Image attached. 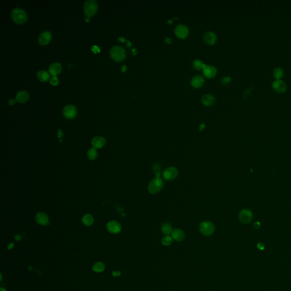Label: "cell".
<instances>
[{"label": "cell", "instance_id": "1f68e13d", "mask_svg": "<svg viewBox=\"0 0 291 291\" xmlns=\"http://www.w3.org/2000/svg\"><path fill=\"white\" fill-rule=\"evenodd\" d=\"M260 226H261V223L259 222H258V221H256L254 224V227L256 229H259L260 227Z\"/></svg>", "mask_w": 291, "mask_h": 291}, {"label": "cell", "instance_id": "52a82bcc", "mask_svg": "<svg viewBox=\"0 0 291 291\" xmlns=\"http://www.w3.org/2000/svg\"><path fill=\"white\" fill-rule=\"evenodd\" d=\"M253 213L247 209H243L239 214V221L244 224H249L253 219Z\"/></svg>", "mask_w": 291, "mask_h": 291}, {"label": "cell", "instance_id": "b9f144b4", "mask_svg": "<svg viewBox=\"0 0 291 291\" xmlns=\"http://www.w3.org/2000/svg\"><path fill=\"white\" fill-rule=\"evenodd\" d=\"M85 21H86V22H89V18H88V17L86 18V19H85Z\"/></svg>", "mask_w": 291, "mask_h": 291}, {"label": "cell", "instance_id": "7a4b0ae2", "mask_svg": "<svg viewBox=\"0 0 291 291\" xmlns=\"http://www.w3.org/2000/svg\"><path fill=\"white\" fill-rule=\"evenodd\" d=\"M160 175H157L156 177L150 182L148 185V191L152 194L159 193L163 186V182L160 177Z\"/></svg>", "mask_w": 291, "mask_h": 291}, {"label": "cell", "instance_id": "9a60e30c", "mask_svg": "<svg viewBox=\"0 0 291 291\" xmlns=\"http://www.w3.org/2000/svg\"><path fill=\"white\" fill-rule=\"evenodd\" d=\"M106 143L105 139L101 136L95 137L92 140V145L95 148H100L103 147Z\"/></svg>", "mask_w": 291, "mask_h": 291}, {"label": "cell", "instance_id": "4dcf8cb0", "mask_svg": "<svg viewBox=\"0 0 291 291\" xmlns=\"http://www.w3.org/2000/svg\"><path fill=\"white\" fill-rule=\"evenodd\" d=\"M231 78L229 77V76H227V77H224L221 79V83L223 84V85H226L227 84H229L231 81Z\"/></svg>", "mask_w": 291, "mask_h": 291}, {"label": "cell", "instance_id": "30bf717a", "mask_svg": "<svg viewBox=\"0 0 291 291\" xmlns=\"http://www.w3.org/2000/svg\"><path fill=\"white\" fill-rule=\"evenodd\" d=\"M52 38V35L48 31H44L41 32L38 37V42L42 45L44 46L49 43Z\"/></svg>", "mask_w": 291, "mask_h": 291}, {"label": "cell", "instance_id": "ac0fdd59", "mask_svg": "<svg viewBox=\"0 0 291 291\" xmlns=\"http://www.w3.org/2000/svg\"><path fill=\"white\" fill-rule=\"evenodd\" d=\"M61 71V66L59 63H53L49 67V72L52 76H56Z\"/></svg>", "mask_w": 291, "mask_h": 291}, {"label": "cell", "instance_id": "277c9868", "mask_svg": "<svg viewBox=\"0 0 291 291\" xmlns=\"http://www.w3.org/2000/svg\"><path fill=\"white\" fill-rule=\"evenodd\" d=\"M98 4L95 0H87L84 5V12L86 16L88 18L92 17L97 12Z\"/></svg>", "mask_w": 291, "mask_h": 291}, {"label": "cell", "instance_id": "8d00e7d4", "mask_svg": "<svg viewBox=\"0 0 291 291\" xmlns=\"http://www.w3.org/2000/svg\"><path fill=\"white\" fill-rule=\"evenodd\" d=\"M118 39H119V41H120L121 42H125V41H126V40H125V39L124 38H123V37H120V38Z\"/></svg>", "mask_w": 291, "mask_h": 291}, {"label": "cell", "instance_id": "9c48e42d", "mask_svg": "<svg viewBox=\"0 0 291 291\" xmlns=\"http://www.w3.org/2000/svg\"><path fill=\"white\" fill-rule=\"evenodd\" d=\"M175 31L176 36L180 39H184L187 38L189 34L188 27L184 24H179L177 26Z\"/></svg>", "mask_w": 291, "mask_h": 291}, {"label": "cell", "instance_id": "6da1fadb", "mask_svg": "<svg viewBox=\"0 0 291 291\" xmlns=\"http://www.w3.org/2000/svg\"><path fill=\"white\" fill-rule=\"evenodd\" d=\"M12 18L16 24H24L27 20V16L24 10L17 7L13 9Z\"/></svg>", "mask_w": 291, "mask_h": 291}, {"label": "cell", "instance_id": "7402d4cb", "mask_svg": "<svg viewBox=\"0 0 291 291\" xmlns=\"http://www.w3.org/2000/svg\"><path fill=\"white\" fill-rule=\"evenodd\" d=\"M36 76L39 80L42 82L47 81L49 79V74L46 71L41 70L38 71L36 74Z\"/></svg>", "mask_w": 291, "mask_h": 291}, {"label": "cell", "instance_id": "8fae6325", "mask_svg": "<svg viewBox=\"0 0 291 291\" xmlns=\"http://www.w3.org/2000/svg\"><path fill=\"white\" fill-rule=\"evenodd\" d=\"M106 227L108 230L113 234H117L121 230V225L115 221H111L109 222L107 224Z\"/></svg>", "mask_w": 291, "mask_h": 291}, {"label": "cell", "instance_id": "484cf974", "mask_svg": "<svg viewBox=\"0 0 291 291\" xmlns=\"http://www.w3.org/2000/svg\"><path fill=\"white\" fill-rule=\"evenodd\" d=\"M98 154L96 148L92 147L90 148L88 151L87 152V156L88 158H89L90 160H95L97 157Z\"/></svg>", "mask_w": 291, "mask_h": 291}, {"label": "cell", "instance_id": "8992f818", "mask_svg": "<svg viewBox=\"0 0 291 291\" xmlns=\"http://www.w3.org/2000/svg\"><path fill=\"white\" fill-rule=\"evenodd\" d=\"M178 175V171L175 167H170L164 171L163 176L167 181H171L176 179Z\"/></svg>", "mask_w": 291, "mask_h": 291}, {"label": "cell", "instance_id": "7bdbcfd3", "mask_svg": "<svg viewBox=\"0 0 291 291\" xmlns=\"http://www.w3.org/2000/svg\"><path fill=\"white\" fill-rule=\"evenodd\" d=\"M168 22V24H171L172 23V20H170V21H169Z\"/></svg>", "mask_w": 291, "mask_h": 291}, {"label": "cell", "instance_id": "83f0119b", "mask_svg": "<svg viewBox=\"0 0 291 291\" xmlns=\"http://www.w3.org/2000/svg\"><path fill=\"white\" fill-rule=\"evenodd\" d=\"M193 66L197 70H200V69L203 70L206 67V65L204 63H203L201 61L199 60H195L193 62Z\"/></svg>", "mask_w": 291, "mask_h": 291}, {"label": "cell", "instance_id": "d4e9b609", "mask_svg": "<svg viewBox=\"0 0 291 291\" xmlns=\"http://www.w3.org/2000/svg\"><path fill=\"white\" fill-rule=\"evenodd\" d=\"M273 75L276 80H280L284 75V71L281 68H276L273 70Z\"/></svg>", "mask_w": 291, "mask_h": 291}, {"label": "cell", "instance_id": "603a6c76", "mask_svg": "<svg viewBox=\"0 0 291 291\" xmlns=\"http://www.w3.org/2000/svg\"><path fill=\"white\" fill-rule=\"evenodd\" d=\"M82 222L85 226H89L93 224L94 218L91 214H86L82 218Z\"/></svg>", "mask_w": 291, "mask_h": 291}, {"label": "cell", "instance_id": "44dd1931", "mask_svg": "<svg viewBox=\"0 0 291 291\" xmlns=\"http://www.w3.org/2000/svg\"><path fill=\"white\" fill-rule=\"evenodd\" d=\"M201 101L202 103L207 106H209L212 105L215 101L214 97L212 95L206 94L205 95L201 98Z\"/></svg>", "mask_w": 291, "mask_h": 291}, {"label": "cell", "instance_id": "5b68a950", "mask_svg": "<svg viewBox=\"0 0 291 291\" xmlns=\"http://www.w3.org/2000/svg\"><path fill=\"white\" fill-rule=\"evenodd\" d=\"M200 233L205 236L212 235L214 231V225L209 221L202 222L199 225Z\"/></svg>", "mask_w": 291, "mask_h": 291}, {"label": "cell", "instance_id": "f546056e", "mask_svg": "<svg viewBox=\"0 0 291 291\" xmlns=\"http://www.w3.org/2000/svg\"><path fill=\"white\" fill-rule=\"evenodd\" d=\"M59 82V80L56 76H53L49 79L50 84L51 85H54V86L58 85Z\"/></svg>", "mask_w": 291, "mask_h": 291}, {"label": "cell", "instance_id": "5bb4252c", "mask_svg": "<svg viewBox=\"0 0 291 291\" xmlns=\"http://www.w3.org/2000/svg\"><path fill=\"white\" fill-rule=\"evenodd\" d=\"M204 39L208 44L213 45L217 41V35L214 32L209 31L205 34L204 36Z\"/></svg>", "mask_w": 291, "mask_h": 291}, {"label": "cell", "instance_id": "ba28073f", "mask_svg": "<svg viewBox=\"0 0 291 291\" xmlns=\"http://www.w3.org/2000/svg\"><path fill=\"white\" fill-rule=\"evenodd\" d=\"M77 109L72 105H68L63 110V114L67 119H72L77 114Z\"/></svg>", "mask_w": 291, "mask_h": 291}, {"label": "cell", "instance_id": "74e56055", "mask_svg": "<svg viewBox=\"0 0 291 291\" xmlns=\"http://www.w3.org/2000/svg\"><path fill=\"white\" fill-rule=\"evenodd\" d=\"M13 246H14V244L12 243H10V244H9V247H8V249H11L12 248V247H13Z\"/></svg>", "mask_w": 291, "mask_h": 291}, {"label": "cell", "instance_id": "e0dca14e", "mask_svg": "<svg viewBox=\"0 0 291 291\" xmlns=\"http://www.w3.org/2000/svg\"><path fill=\"white\" fill-rule=\"evenodd\" d=\"M36 221L39 225H46L49 222V217L44 213H38L35 217Z\"/></svg>", "mask_w": 291, "mask_h": 291}, {"label": "cell", "instance_id": "60d3db41", "mask_svg": "<svg viewBox=\"0 0 291 291\" xmlns=\"http://www.w3.org/2000/svg\"><path fill=\"white\" fill-rule=\"evenodd\" d=\"M0 291H6V290H5V289H4V288H1V289H0Z\"/></svg>", "mask_w": 291, "mask_h": 291}, {"label": "cell", "instance_id": "f35d334b", "mask_svg": "<svg viewBox=\"0 0 291 291\" xmlns=\"http://www.w3.org/2000/svg\"><path fill=\"white\" fill-rule=\"evenodd\" d=\"M126 66H123L122 67V71L123 72H125V71H126Z\"/></svg>", "mask_w": 291, "mask_h": 291}, {"label": "cell", "instance_id": "d6a6232c", "mask_svg": "<svg viewBox=\"0 0 291 291\" xmlns=\"http://www.w3.org/2000/svg\"><path fill=\"white\" fill-rule=\"evenodd\" d=\"M16 101H17V100H15L14 98H11L10 100H9V101H8V104H9V105H14V103H16Z\"/></svg>", "mask_w": 291, "mask_h": 291}, {"label": "cell", "instance_id": "2e32d148", "mask_svg": "<svg viewBox=\"0 0 291 291\" xmlns=\"http://www.w3.org/2000/svg\"><path fill=\"white\" fill-rule=\"evenodd\" d=\"M171 236L176 241L181 242L185 238V234L184 231L181 229H175L172 231Z\"/></svg>", "mask_w": 291, "mask_h": 291}, {"label": "cell", "instance_id": "e575fe53", "mask_svg": "<svg viewBox=\"0 0 291 291\" xmlns=\"http://www.w3.org/2000/svg\"><path fill=\"white\" fill-rule=\"evenodd\" d=\"M15 239H16V241H20V240H21V236H20L19 235H16V236H15Z\"/></svg>", "mask_w": 291, "mask_h": 291}, {"label": "cell", "instance_id": "cb8c5ba5", "mask_svg": "<svg viewBox=\"0 0 291 291\" xmlns=\"http://www.w3.org/2000/svg\"><path fill=\"white\" fill-rule=\"evenodd\" d=\"M161 230L164 234H165V236L170 235V234H171L172 231H173L171 225L170 224V223H168V222H165L162 225V227H161Z\"/></svg>", "mask_w": 291, "mask_h": 291}, {"label": "cell", "instance_id": "ab89813d", "mask_svg": "<svg viewBox=\"0 0 291 291\" xmlns=\"http://www.w3.org/2000/svg\"><path fill=\"white\" fill-rule=\"evenodd\" d=\"M165 42H167V43L171 42V39H170V38H166V40H165Z\"/></svg>", "mask_w": 291, "mask_h": 291}, {"label": "cell", "instance_id": "f1b7e54d", "mask_svg": "<svg viewBox=\"0 0 291 291\" xmlns=\"http://www.w3.org/2000/svg\"><path fill=\"white\" fill-rule=\"evenodd\" d=\"M104 269H105V265L102 262H97L96 264H94L93 267V270L95 272H97V273L102 272L104 270Z\"/></svg>", "mask_w": 291, "mask_h": 291}, {"label": "cell", "instance_id": "4316f807", "mask_svg": "<svg viewBox=\"0 0 291 291\" xmlns=\"http://www.w3.org/2000/svg\"><path fill=\"white\" fill-rule=\"evenodd\" d=\"M173 241H174V239L172 236H170V235H167V236H164L163 238H162V243L164 246H168L172 243Z\"/></svg>", "mask_w": 291, "mask_h": 291}, {"label": "cell", "instance_id": "4fadbf2b", "mask_svg": "<svg viewBox=\"0 0 291 291\" xmlns=\"http://www.w3.org/2000/svg\"><path fill=\"white\" fill-rule=\"evenodd\" d=\"M204 76L207 78H213L217 74V69L212 66H206V67L202 70Z\"/></svg>", "mask_w": 291, "mask_h": 291}, {"label": "cell", "instance_id": "3957f363", "mask_svg": "<svg viewBox=\"0 0 291 291\" xmlns=\"http://www.w3.org/2000/svg\"><path fill=\"white\" fill-rule=\"evenodd\" d=\"M110 56L114 61L120 62L125 60L126 56V52L123 47L115 46L111 49Z\"/></svg>", "mask_w": 291, "mask_h": 291}, {"label": "cell", "instance_id": "ffe728a7", "mask_svg": "<svg viewBox=\"0 0 291 291\" xmlns=\"http://www.w3.org/2000/svg\"><path fill=\"white\" fill-rule=\"evenodd\" d=\"M204 83V79L201 76H196L193 78L191 81V84L195 88L201 87Z\"/></svg>", "mask_w": 291, "mask_h": 291}, {"label": "cell", "instance_id": "836d02e7", "mask_svg": "<svg viewBox=\"0 0 291 291\" xmlns=\"http://www.w3.org/2000/svg\"><path fill=\"white\" fill-rule=\"evenodd\" d=\"M112 274H113V275L114 276L117 277V276H120L121 275V272H120V271H114V272Z\"/></svg>", "mask_w": 291, "mask_h": 291}, {"label": "cell", "instance_id": "d590c367", "mask_svg": "<svg viewBox=\"0 0 291 291\" xmlns=\"http://www.w3.org/2000/svg\"><path fill=\"white\" fill-rule=\"evenodd\" d=\"M58 134H59L58 138H61V136H62V135H63V133H62V131H61V130H59V131H58Z\"/></svg>", "mask_w": 291, "mask_h": 291}, {"label": "cell", "instance_id": "d6986e66", "mask_svg": "<svg viewBox=\"0 0 291 291\" xmlns=\"http://www.w3.org/2000/svg\"><path fill=\"white\" fill-rule=\"evenodd\" d=\"M29 98V93L25 91H20L16 95V100L20 103H24L26 102Z\"/></svg>", "mask_w": 291, "mask_h": 291}, {"label": "cell", "instance_id": "7c38bea8", "mask_svg": "<svg viewBox=\"0 0 291 291\" xmlns=\"http://www.w3.org/2000/svg\"><path fill=\"white\" fill-rule=\"evenodd\" d=\"M273 88L274 91L279 93H283L287 90L285 83L280 80H276L273 82Z\"/></svg>", "mask_w": 291, "mask_h": 291}]
</instances>
